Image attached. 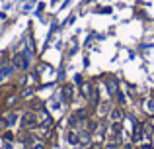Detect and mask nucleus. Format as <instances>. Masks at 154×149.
<instances>
[{"label": "nucleus", "instance_id": "5", "mask_svg": "<svg viewBox=\"0 0 154 149\" xmlns=\"http://www.w3.org/2000/svg\"><path fill=\"white\" fill-rule=\"evenodd\" d=\"M90 138H92L90 131H78V143L80 145H90Z\"/></svg>", "mask_w": 154, "mask_h": 149}, {"label": "nucleus", "instance_id": "4", "mask_svg": "<svg viewBox=\"0 0 154 149\" xmlns=\"http://www.w3.org/2000/svg\"><path fill=\"white\" fill-rule=\"evenodd\" d=\"M109 118H111L113 122H123V110H121V106L113 108L111 114H109Z\"/></svg>", "mask_w": 154, "mask_h": 149}, {"label": "nucleus", "instance_id": "11", "mask_svg": "<svg viewBox=\"0 0 154 149\" xmlns=\"http://www.w3.org/2000/svg\"><path fill=\"white\" fill-rule=\"evenodd\" d=\"M4 139H8V141H12V139H14V135H12V131H4Z\"/></svg>", "mask_w": 154, "mask_h": 149}, {"label": "nucleus", "instance_id": "9", "mask_svg": "<svg viewBox=\"0 0 154 149\" xmlns=\"http://www.w3.org/2000/svg\"><path fill=\"white\" fill-rule=\"evenodd\" d=\"M33 92H35V88H33V86H26V88L22 90V94H20V96H22V98H27V96H31Z\"/></svg>", "mask_w": 154, "mask_h": 149}, {"label": "nucleus", "instance_id": "10", "mask_svg": "<svg viewBox=\"0 0 154 149\" xmlns=\"http://www.w3.org/2000/svg\"><path fill=\"white\" fill-rule=\"evenodd\" d=\"M113 96H115V100H117V106H123V104H125V96H123V92L117 90Z\"/></svg>", "mask_w": 154, "mask_h": 149}, {"label": "nucleus", "instance_id": "8", "mask_svg": "<svg viewBox=\"0 0 154 149\" xmlns=\"http://www.w3.org/2000/svg\"><path fill=\"white\" fill-rule=\"evenodd\" d=\"M29 102H31V110H35V112H37V110H43V102H41V100L33 98V100H29Z\"/></svg>", "mask_w": 154, "mask_h": 149}, {"label": "nucleus", "instance_id": "2", "mask_svg": "<svg viewBox=\"0 0 154 149\" xmlns=\"http://www.w3.org/2000/svg\"><path fill=\"white\" fill-rule=\"evenodd\" d=\"M60 98H63L64 104H70L74 100V86L72 84H63L60 86Z\"/></svg>", "mask_w": 154, "mask_h": 149}, {"label": "nucleus", "instance_id": "7", "mask_svg": "<svg viewBox=\"0 0 154 149\" xmlns=\"http://www.w3.org/2000/svg\"><path fill=\"white\" fill-rule=\"evenodd\" d=\"M107 90H109V94H115L119 88H117V80L115 79H109L107 80Z\"/></svg>", "mask_w": 154, "mask_h": 149}, {"label": "nucleus", "instance_id": "12", "mask_svg": "<svg viewBox=\"0 0 154 149\" xmlns=\"http://www.w3.org/2000/svg\"><path fill=\"white\" fill-rule=\"evenodd\" d=\"M139 149H152V145H150V143H146V145H140Z\"/></svg>", "mask_w": 154, "mask_h": 149}, {"label": "nucleus", "instance_id": "6", "mask_svg": "<svg viewBox=\"0 0 154 149\" xmlns=\"http://www.w3.org/2000/svg\"><path fill=\"white\" fill-rule=\"evenodd\" d=\"M66 139H68L70 145H78V131L70 130V131H68V135H66Z\"/></svg>", "mask_w": 154, "mask_h": 149}, {"label": "nucleus", "instance_id": "3", "mask_svg": "<svg viewBox=\"0 0 154 149\" xmlns=\"http://www.w3.org/2000/svg\"><path fill=\"white\" fill-rule=\"evenodd\" d=\"M12 65H14V69H20V71H26L27 65H29V61H27V55L23 53H16L14 59H12Z\"/></svg>", "mask_w": 154, "mask_h": 149}, {"label": "nucleus", "instance_id": "1", "mask_svg": "<svg viewBox=\"0 0 154 149\" xmlns=\"http://www.w3.org/2000/svg\"><path fill=\"white\" fill-rule=\"evenodd\" d=\"M22 126L26 128V130H33V128L39 126V118H37V112H26L22 118Z\"/></svg>", "mask_w": 154, "mask_h": 149}]
</instances>
